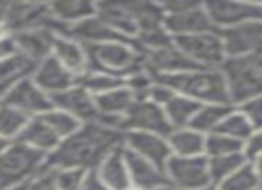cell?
<instances>
[{
  "instance_id": "6da1fadb",
  "label": "cell",
  "mask_w": 262,
  "mask_h": 190,
  "mask_svg": "<svg viewBox=\"0 0 262 190\" xmlns=\"http://www.w3.org/2000/svg\"><path fill=\"white\" fill-rule=\"evenodd\" d=\"M120 146H124V131L101 124L99 121L84 122L76 133L63 138L49 154L47 165L74 167L92 172L106 154Z\"/></svg>"
},
{
  "instance_id": "7a4b0ae2",
  "label": "cell",
  "mask_w": 262,
  "mask_h": 190,
  "mask_svg": "<svg viewBox=\"0 0 262 190\" xmlns=\"http://www.w3.org/2000/svg\"><path fill=\"white\" fill-rule=\"evenodd\" d=\"M157 79L169 84L176 93L187 95L201 104H232L228 84L221 68H192Z\"/></svg>"
},
{
  "instance_id": "3957f363",
  "label": "cell",
  "mask_w": 262,
  "mask_h": 190,
  "mask_svg": "<svg viewBox=\"0 0 262 190\" xmlns=\"http://www.w3.org/2000/svg\"><path fill=\"white\" fill-rule=\"evenodd\" d=\"M86 49L90 56V70H99L126 79L144 66L142 51L137 47L135 40L104 41L88 45Z\"/></svg>"
},
{
  "instance_id": "277c9868",
  "label": "cell",
  "mask_w": 262,
  "mask_h": 190,
  "mask_svg": "<svg viewBox=\"0 0 262 190\" xmlns=\"http://www.w3.org/2000/svg\"><path fill=\"white\" fill-rule=\"evenodd\" d=\"M219 68L225 74L233 106H239L255 95H262V51L226 58Z\"/></svg>"
},
{
  "instance_id": "5b68a950",
  "label": "cell",
  "mask_w": 262,
  "mask_h": 190,
  "mask_svg": "<svg viewBox=\"0 0 262 190\" xmlns=\"http://www.w3.org/2000/svg\"><path fill=\"white\" fill-rule=\"evenodd\" d=\"M45 165L47 154L15 140L6 153L0 154V190L31 181L40 174Z\"/></svg>"
},
{
  "instance_id": "8992f818",
  "label": "cell",
  "mask_w": 262,
  "mask_h": 190,
  "mask_svg": "<svg viewBox=\"0 0 262 190\" xmlns=\"http://www.w3.org/2000/svg\"><path fill=\"white\" fill-rule=\"evenodd\" d=\"M174 43L194 65L201 68H219L226 61L225 43L219 31L174 36Z\"/></svg>"
},
{
  "instance_id": "52a82bcc",
  "label": "cell",
  "mask_w": 262,
  "mask_h": 190,
  "mask_svg": "<svg viewBox=\"0 0 262 190\" xmlns=\"http://www.w3.org/2000/svg\"><path fill=\"white\" fill-rule=\"evenodd\" d=\"M38 27H52L58 33L65 34V27L52 16L49 4H34L13 0L4 20V31L8 34L22 33V31L38 29Z\"/></svg>"
},
{
  "instance_id": "ba28073f",
  "label": "cell",
  "mask_w": 262,
  "mask_h": 190,
  "mask_svg": "<svg viewBox=\"0 0 262 190\" xmlns=\"http://www.w3.org/2000/svg\"><path fill=\"white\" fill-rule=\"evenodd\" d=\"M167 179L182 190H196L212 183L207 154L176 156L172 154L165 165Z\"/></svg>"
},
{
  "instance_id": "9c48e42d",
  "label": "cell",
  "mask_w": 262,
  "mask_h": 190,
  "mask_svg": "<svg viewBox=\"0 0 262 190\" xmlns=\"http://www.w3.org/2000/svg\"><path fill=\"white\" fill-rule=\"evenodd\" d=\"M2 103L15 108V110L22 111V113L27 115L29 118L40 117V115L47 113L49 110L54 108L52 97L49 93H45L31 76L24 77V79L16 81L15 84H11V86L4 91Z\"/></svg>"
},
{
  "instance_id": "30bf717a",
  "label": "cell",
  "mask_w": 262,
  "mask_h": 190,
  "mask_svg": "<svg viewBox=\"0 0 262 190\" xmlns=\"http://www.w3.org/2000/svg\"><path fill=\"white\" fill-rule=\"evenodd\" d=\"M203 8L217 31L246 22H262V4L243 0H205Z\"/></svg>"
},
{
  "instance_id": "8fae6325",
  "label": "cell",
  "mask_w": 262,
  "mask_h": 190,
  "mask_svg": "<svg viewBox=\"0 0 262 190\" xmlns=\"http://www.w3.org/2000/svg\"><path fill=\"white\" fill-rule=\"evenodd\" d=\"M165 110L149 99H137L135 104L124 117V133L126 131H146L158 133V135L169 136L172 131Z\"/></svg>"
},
{
  "instance_id": "7c38bea8",
  "label": "cell",
  "mask_w": 262,
  "mask_h": 190,
  "mask_svg": "<svg viewBox=\"0 0 262 190\" xmlns=\"http://www.w3.org/2000/svg\"><path fill=\"white\" fill-rule=\"evenodd\" d=\"M144 56V66L153 74L155 77L162 76H172V74L187 72L192 68H201L194 65L185 54L178 49V45L172 43L164 45V47L151 49V51H142Z\"/></svg>"
},
{
  "instance_id": "4fadbf2b",
  "label": "cell",
  "mask_w": 262,
  "mask_h": 190,
  "mask_svg": "<svg viewBox=\"0 0 262 190\" xmlns=\"http://www.w3.org/2000/svg\"><path fill=\"white\" fill-rule=\"evenodd\" d=\"M124 147L131 153L153 161L162 169H165L169 158L172 156V149L169 146L167 136L158 135V133L126 131L124 133Z\"/></svg>"
},
{
  "instance_id": "5bb4252c",
  "label": "cell",
  "mask_w": 262,
  "mask_h": 190,
  "mask_svg": "<svg viewBox=\"0 0 262 190\" xmlns=\"http://www.w3.org/2000/svg\"><path fill=\"white\" fill-rule=\"evenodd\" d=\"M226 58L246 56L262 51V22H246L219 31Z\"/></svg>"
},
{
  "instance_id": "9a60e30c",
  "label": "cell",
  "mask_w": 262,
  "mask_h": 190,
  "mask_svg": "<svg viewBox=\"0 0 262 190\" xmlns=\"http://www.w3.org/2000/svg\"><path fill=\"white\" fill-rule=\"evenodd\" d=\"M52 104H54V108L69 111L70 115L79 118L83 124L84 122L97 121L99 117L95 97L77 83L74 86L67 88V90L59 91V93L52 95Z\"/></svg>"
},
{
  "instance_id": "2e32d148",
  "label": "cell",
  "mask_w": 262,
  "mask_h": 190,
  "mask_svg": "<svg viewBox=\"0 0 262 190\" xmlns=\"http://www.w3.org/2000/svg\"><path fill=\"white\" fill-rule=\"evenodd\" d=\"M36 84L52 97V95L59 93V91L67 90V88L74 86L77 77L70 72L67 66H63L54 56H47L45 59L36 63L33 74H31Z\"/></svg>"
},
{
  "instance_id": "e0dca14e",
  "label": "cell",
  "mask_w": 262,
  "mask_h": 190,
  "mask_svg": "<svg viewBox=\"0 0 262 190\" xmlns=\"http://www.w3.org/2000/svg\"><path fill=\"white\" fill-rule=\"evenodd\" d=\"M58 34L61 33H58L52 27H38V29L15 33L11 36L13 41H15L16 51L26 54L34 63H38L52 54V47H54V41Z\"/></svg>"
},
{
  "instance_id": "ac0fdd59",
  "label": "cell",
  "mask_w": 262,
  "mask_h": 190,
  "mask_svg": "<svg viewBox=\"0 0 262 190\" xmlns=\"http://www.w3.org/2000/svg\"><path fill=\"white\" fill-rule=\"evenodd\" d=\"M95 176L108 186L110 190H126L131 186L129 171H127V160L124 146L108 153L102 161L94 169Z\"/></svg>"
},
{
  "instance_id": "d6986e66",
  "label": "cell",
  "mask_w": 262,
  "mask_h": 190,
  "mask_svg": "<svg viewBox=\"0 0 262 190\" xmlns=\"http://www.w3.org/2000/svg\"><path fill=\"white\" fill-rule=\"evenodd\" d=\"M52 56L70 70L76 77L90 70V56L88 49L79 40L69 36V34H58L52 47Z\"/></svg>"
},
{
  "instance_id": "ffe728a7",
  "label": "cell",
  "mask_w": 262,
  "mask_h": 190,
  "mask_svg": "<svg viewBox=\"0 0 262 190\" xmlns=\"http://www.w3.org/2000/svg\"><path fill=\"white\" fill-rule=\"evenodd\" d=\"M126 151V160H127V171H129L131 185L139 186L142 190H153L158 185L169 181L165 169L158 167L157 163L146 160V158L139 156V154L131 153L124 147Z\"/></svg>"
},
{
  "instance_id": "44dd1931",
  "label": "cell",
  "mask_w": 262,
  "mask_h": 190,
  "mask_svg": "<svg viewBox=\"0 0 262 190\" xmlns=\"http://www.w3.org/2000/svg\"><path fill=\"white\" fill-rule=\"evenodd\" d=\"M97 15L115 33H119L127 40H135L139 34V27L127 11L124 0H97Z\"/></svg>"
},
{
  "instance_id": "7402d4cb",
  "label": "cell",
  "mask_w": 262,
  "mask_h": 190,
  "mask_svg": "<svg viewBox=\"0 0 262 190\" xmlns=\"http://www.w3.org/2000/svg\"><path fill=\"white\" fill-rule=\"evenodd\" d=\"M164 26H165V29L171 33L172 38L187 36V34L208 33V31H217L214 23H212L208 13L205 11V8L190 9V11L178 13V15L165 16Z\"/></svg>"
},
{
  "instance_id": "603a6c76",
  "label": "cell",
  "mask_w": 262,
  "mask_h": 190,
  "mask_svg": "<svg viewBox=\"0 0 262 190\" xmlns=\"http://www.w3.org/2000/svg\"><path fill=\"white\" fill-rule=\"evenodd\" d=\"M49 9L67 33L69 27L97 15V0H51Z\"/></svg>"
},
{
  "instance_id": "cb8c5ba5",
  "label": "cell",
  "mask_w": 262,
  "mask_h": 190,
  "mask_svg": "<svg viewBox=\"0 0 262 190\" xmlns=\"http://www.w3.org/2000/svg\"><path fill=\"white\" fill-rule=\"evenodd\" d=\"M16 142L26 144L31 149H36L49 156V154L59 146L61 138L52 131V128L41 117H31L29 121H27L26 128H24L22 133L18 135Z\"/></svg>"
},
{
  "instance_id": "d4e9b609",
  "label": "cell",
  "mask_w": 262,
  "mask_h": 190,
  "mask_svg": "<svg viewBox=\"0 0 262 190\" xmlns=\"http://www.w3.org/2000/svg\"><path fill=\"white\" fill-rule=\"evenodd\" d=\"M65 34L79 40L81 43H84L86 47L88 45L104 43V41L127 40V38L120 36L119 33H115L99 15H94V16H90V18L83 20V22L76 23V26L69 27Z\"/></svg>"
},
{
  "instance_id": "484cf974",
  "label": "cell",
  "mask_w": 262,
  "mask_h": 190,
  "mask_svg": "<svg viewBox=\"0 0 262 190\" xmlns=\"http://www.w3.org/2000/svg\"><path fill=\"white\" fill-rule=\"evenodd\" d=\"M169 146L172 149V154L176 156H198L205 154V142L207 135L196 131L192 128H176L167 136Z\"/></svg>"
},
{
  "instance_id": "4316f807",
  "label": "cell",
  "mask_w": 262,
  "mask_h": 190,
  "mask_svg": "<svg viewBox=\"0 0 262 190\" xmlns=\"http://www.w3.org/2000/svg\"><path fill=\"white\" fill-rule=\"evenodd\" d=\"M34 66L36 63L18 51L6 56L4 59H0V88L8 90L16 81L31 76Z\"/></svg>"
},
{
  "instance_id": "83f0119b",
  "label": "cell",
  "mask_w": 262,
  "mask_h": 190,
  "mask_svg": "<svg viewBox=\"0 0 262 190\" xmlns=\"http://www.w3.org/2000/svg\"><path fill=\"white\" fill-rule=\"evenodd\" d=\"M201 108V103L190 99L187 95L174 93L171 101L164 106L165 115H167L169 122L172 128H187L192 122L194 115L198 113V110Z\"/></svg>"
},
{
  "instance_id": "f1b7e54d",
  "label": "cell",
  "mask_w": 262,
  "mask_h": 190,
  "mask_svg": "<svg viewBox=\"0 0 262 190\" xmlns=\"http://www.w3.org/2000/svg\"><path fill=\"white\" fill-rule=\"evenodd\" d=\"M232 110L233 104H201V108L194 115L189 128L196 129V131L203 133V135H210V133H214L217 129L221 121Z\"/></svg>"
},
{
  "instance_id": "f546056e",
  "label": "cell",
  "mask_w": 262,
  "mask_h": 190,
  "mask_svg": "<svg viewBox=\"0 0 262 190\" xmlns=\"http://www.w3.org/2000/svg\"><path fill=\"white\" fill-rule=\"evenodd\" d=\"M76 83L79 86H83L86 91H90L94 97H97V95L106 93V91L113 90V88L122 86L126 83V79L106 72H99V70H86V72L77 77Z\"/></svg>"
},
{
  "instance_id": "4dcf8cb0",
  "label": "cell",
  "mask_w": 262,
  "mask_h": 190,
  "mask_svg": "<svg viewBox=\"0 0 262 190\" xmlns=\"http://www.w3.org/2000/svg\"><path fill=\"white\" fill-rule=\"evenodd\" d=\"M246 161H248V158L244 156V153H232V154H221V156H210L208 158V169H210L212 183L217 185L219 181H223V179L228 178L230 174H233L235 171H239Z\"/></svg>"
},
{
  "instance_id": "1f68e13d",
  "label": "cell",
  "mask_w": 262,
  "mask_h": 190,
  "mask_svg": "<svg viewBox=\"0 0 262 190\" xmlns=\"http://www.w3.org/2000/svg\"><path fill=\"white\" fill-rule=\"evenodd\" d=\"M217 133H223V135H228L232 138L243 140L246 142L248 138L251 136V133L255 131V128L251 126V122L248 121V117L239 110L237 106H233V110L226 115L225 118L221 121V124L217 126L215 129Z\"/></svg>"
},
{
  "instance_id": "d6a6232c",
  "label": "cell",
  "mask_w": 262,
  "mask_h": 190,
  "mask_svg": "<svg viewBox=\"0 0 262 190\" xmlns=\"http://www.w3.org/2000/svg\"><path fill=\"white\" fill-rule=\"evenodd\" d=\"M262 183L258 179L257 172H255L253 163L246 161L239 171H235L228 178L219 181L215 186H217V190H255Z\"/></svg>"
},
{
  "instance_id": "836d02e7",
  "label": "cell",
  "mask_w": 262,
  "mask_h": 190,
  "mask_svg": "<svg viewBox=\"0 0 262 190\" xmlns=\"http://www.w3.org/2000/svg\"><path fill=\"white\" fill-rule=\"evenodd\" d=\"M40 117L51 126L52 131H54L61 140L67 138V136H70L72 133H76L77 129L81 128V124H83L79 118L70 115L69 111L59 110V108H52V110H49L47 113L40 115Z\"/></svg>"
},
{
  "instance_id": "e575fe53",
  "label": "cell",
  "mask_w": 262,
  "mask_h": 190,
  "mask_svg": "<svg viewBox=\"0 0 262 190\" xmlns=\"http://www.w3.org/2000/svg\"><path fill=\"white\" fill-rule=\"evenodd\" d=\"M29 117L22 111L8 106L6 103H0V136L9 140H16L22 129L26 128Z\"/></svg>"
},
{
  "instance_id": "d590c367",
  "label": "cell",
  "mask_w": 262,
  "mask_h": 190,
  "mask_svg": "<svg viewBox=\"0 0 262 190\" xmlns=\"http://www.w3.org/2000/svg\"><path fill=\"white\" fill-rule=\"evenodd\" d=\"M244 142L243 140L232 138L223 133H210L207 135V142H205V154L210 156H221V154H232V153H243Z\"/></svg>"
},
{
  "instance_id": "8d00e7d4",
  "label": "cell",
  "mask_w": 262,
  "mask_h": 190,
  "mask_svg": "<svg viewBox=\"0 0 262 190\" xmlns=\"http://www.w3.org/2000/svg\"><path fill=\"white\" fill-rule=\"evenodd\" d=\"M153 84L155 76L146 66H142L140 70H137V72H133L131 76L126 77V86L131 90V93L135 95V99H146Z\"/></svg>"
},
{
  "instance_id": "74e56055",
  "label": "cell",
  "mask_w": 262,
  "mask_h": 190,
  "mask_svg": "<svg viewBox=\"0 0 262 190\" xmlns=\"http://www.w3.org/2000/svg\"><path fill=\"white\" fill-rule=\"evenodd\" d=\"M237 108L246 115L255 129H262V95H255L251 99L241 103Z\"/></svg>"
},
{
  "instance_id": "f35d334b",
  "label": "cell",
  "mask_w": 262,
  "mask_h": 190,
  "mask_svg": "<svg viewBox=\"0 0 262 190\" xmlns=\"http://www.w3.org/2000/svg\"><path fill=\"white\" fill-rule=\"evenodd\" d=\"M157 2L162 8V11L165 13V16L203 8V4H205V0H157Z\"/></svg>"
},
{
  "instance_id": "ab89813d",
  "label": "cell",
  "mask_w": 262,
  "mask_h": 190,
  "mask_svg": "<svg viewBox=\"0 0 262 190\" xmlns=\"http://www.w3.org/2000/svg\"><path fill=\"white\" fill-rule=\"evenodd\" d=\"M174 93H176V91L172 90L169 84H165L164 81H160V79H157V77H155V84L151 86V90H149V93H147L146 99L153 101L155 104H158V106L164 108L165 104H167L169 101L174 97Z\"/></svg>"
},
{
  "instance_id": "60d3db41",
  "label": "cell",
  "mask_w": 262,
  "mask_h": 190,
  "mask_svg": "<svg viewBox=\"0 0 262 190\" xmlns=\"http://www.w3.org/2000/svg\"><path fill=\"white\" fill-rule=\"evenodd\" d=\"M244 156L248 158V161H253L255 158H258L262 154V129H255L251 133L250 138L244 142Z\"/></svg>"
},
{
  "instance_id": "b9f144b4",
  "label": "cell",
  "mask_w": 262,
  "mask_h": 190,
  "mask_svg": "<svg viewBox=\"0 0 262 190\" xmlns=\"http://www.w3.org/2000/svg\"><path fill=\"white\" fill-rule=\"evenodd\" d=\"M31 190H56L54 183H52L51 172H49L47 165L41 169V172L36 178L31 179Z\"/></svg>"
},
{
  "instance_id": "7bdbcfd3",
  "label": "cell",
  "mask_w": 262,
  "mask_h": 190,
  "mask_svg": "<svg viewBox=\"0 0 262 190\" xmlns=\"http://www.w3.org/2000/svg\"><path fill=\"white\" fill-rule=\"evenodd\" d=\"M13 52H16L15 41H13L11 34L6 33L4 36H0V59H4L6 56L13 54Z\"/></svg>"
},
{
  "instance_id": "ee69618b",
  "label": "cell",
  "mask_w": 262,
  "mask_h": 190,
  "mask_svg": "<svg viewBox=\"0 0 262 190\" xmlns=\"http://www.w3.org/2000/svg\"><path fill=\"white\" fill-rule=\"evenodd\" d=\"M83 190H110V188L104 185V183L101 181V179L97 178V176L94 174V172H88L86 181H84Z\"/></svg>"
},
{
  "instance_id": "f6af8a7d",
  "label": "cell",
  "mask_w": 262,
  "mask_h": 190,
  "mask_svg": "<svg viewBox=\"0 0 262 190\" xmlns=\"http://www.w3.org/2000/svg\"><path fill=\"white\" fill-rule=\"evenodd\" d=\"M13 0H0V27H4V20L8 16V9Z\"/></svg>"
},
{
  "instance_id": "bcb514c9",
  "label": "cell",
  "mask_w": 262,
  "mask_h": 190,
  "mask_svg": "<svg viewBox=\"0 0 262 190\" xmlns=\"http://www.w3.org/2000/svg\"><path fill=\"white\" fill-rule=\"evenodd\" d=\"M253 167H255V172H257V176H258V179H260V183H262V154L258 158H255L253 161Z\"/></svg>"
},
{
  "instance_id": "7dc6e473",
  "label": "cell",
  "mask_w": 262,
  "mask_h": 190,
  "mask_svg": "<svg viewBox=\"0 0 262 190\" xmlns=\"http://www.w3.org/2000/svg\"><path fill=\"white\" fill-rule=\"evenodd\" d=\"M13 142H15V140H9V138H4V136H0V154L6 153Z\"/></svg>"
},
{
  "instance_id": "c3c4849f",
  "label": "cell",
  "mask_w": 262,
  "mask_h": 190,
  "mask_svg": "<svg viewBox=\"0 0 262 190\" xmlns=\"http://www.w3.org/2000/svg\"><path fill=\"white\" fill-rule=\"evenodd\" d=\"M153 190H182V188H178L176 185H172L171 181H165V183H162V185H158L157 188H153Z\"/></svg>"
},
{
  "instance_id": "681fc988",
  "label": "cell",
  "mask_w": 262,
  "mask_h": 190,
  "mask_svg": "<svg viewBox=\"0 0 262 190\" xmlns=\"http://www.w3.org/2000/svg\"><path fill=\"white\" fill-rule=\"evenodd\" d=\"M6 190H31V181H26V183H18V185H13Z\"/></svg>"
},
{
  "instance_id": "f907efd6",
  "label": "cell",
  "mask_w": 262,
  "mask_h": 190,
  "mask_svg": "<svg viewBox=\"0 0 262 190\" xmlns=\"http://www.w3.org/2000/svg\"><path fill=\"white\" fill-rule=\"evenodd\" d=\"M22 2H34V4H49L51 0H22Z\"/></svg>"
},
{
  "instance_id": "816d5d0a",
  "label": "cell",
  "mask_w": 262,
  "mask_h": 190,
  "mask_svg": "<svg viewBox=\"0 0 262 190\" xmlns=\"http://www.w3.org/2000/svg\"><path fill=\"white\" fill-rule=\"evenodd\" d=\"M196 190H217V186H215L214 183H210V185H207V186H201V188H196Z\"/></svg>"
},
{
  "instance_id": "f5cc1de1",
  "label": "cell",
  "mask_w": 262,
  "mask_h": 190,
  "mask_svg": "<svg viewBox=\"0 0 262 190\" xmlns=\"http://www.w3.org/2000/svg\"><path fill=\"white\" fill-rule=\"evenodd\" d=\"M243 2H251V4H262V0H243Z\"/></svg>"
},
{
  "instance_id": "db71d44e",
  "label": "cell",
  "mask_w": 262,
  "mask_h": 190,
  "mask_svg": "<svg viewBox=\"0 0 262 190\" xmlns=\"http://www.w3.org/2000/svg\"><path fill=\"white\" fill-rule=\"evenodd\" d=\"M4 88H0V103H2V97H4Z\"/></svg>"
},
{
  "instance_id": "11a10c76",
  "label": "cell",
  "mask_w": 262,
  "mask_h": 190,
  "mask_svg": "<svg viewBox=\"0 0 262 190\" xmlns=\"http://www.w3.org/2000/svg\"><path fill=\"white\" fill-rule=\"evenodd\" d=\"M126 190H142V188H139V186H133V185H131L129 188H126Z\"/></svg>"
},
{
  "instance_id": "9f6ffc18",
  "label": "cell",
  "mask_w": 262,
  "mask_h": 190,
  "mask_svg": "<svg viewBox=\"0 0 262 190\" xmlns=\"http://www.w3.org/2000/svg\"><path fill=\"white\" fill-rule=\"evenodd\" d=\"M6 34V31H4V27H0V36H4Z\"/></svg>"
},
{
  "instance_id": "6f0895ef",
  "label": "cell",
  "mask_w": 262,
  "mask_h": 190,
  "mask_svg": "<svg viewBox=\"0 0 262 190\" xmlns=\"http://www.w3.org/2000/svg\"><path fill=\"white\" fill-rule=\"evenodd\" d=\"M255 190H262V185H260V186H258V188H255Z\"/></svg>"
}]
</instances>
